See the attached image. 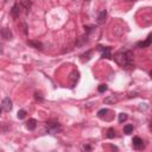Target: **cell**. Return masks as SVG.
Returning <instances> with one entry per match:
<instances>
[{
    "label": "cell",
    "mask_w": 152,
    "mask_h": 152,
    "mask_svg": "<svg viewBox=\"0 0 152 152\" xmlns=\"http://www.w3.org/2000/svg\"><path fill=\"white\" fill-rule=\"evenodd\" d=\"M114 59L115 62L123 68L132 65L133 62V54L132 51H121V52H117L114 55Z\"/></svg>",
    "instance_id": "obj_1"
},
{
    "label": "cell",
    "mask_w": 152,
    "mask_h": 152,
    "mask_svg": "<svg viewBox=\"0 0 152 152\" xmlns=\"http://www.w3.org/2000/svg\"><path fill=\"white\" fill-rule=\"evenodd\" d=\"M45 127H46V131L50 134H57V133H59L61 131H62V126L58 124L57 120H49V121H46Z\"/></svg>",
    "instance_id": "obj_2"
},
{
    "label": "cell",
    "mask_w": 152,
    "mask_h": 152,
    "mask_svg": "<svg viewBox=\"0 0 152 152\" xmlns=\"http://www.w3.org/2000/svg\"><path fill=\"white\" fill-rule=\"evenodd\" d=\"M110 113H113V112H110V110L107 109V108H102V109H100L99 112H97V117L100 119H104L106 121H109V120H112L113 117H114L113 114H110Z\"/></svg>",
    "instance_id": "obj_3"
},
{
    "label": "cell",
    "mask_w": 152,
    "mask_h": 152,
    "mask_svg": "<svg viewBox=\"0 0 152 152\" xmlns=\"http://www.w3.org/2000/svg\"><path fill=\"white\" fill-rule=\"evenodd\" d=\"M97 50L101 51V57L102 58H112V54H110V48L109 46H97Z\"/></svg>",
    "instance_id": "obj_4"
},
{
    "label": "cell",
    "mask_w": 152,
    "mask_h": 152,
    "mask_svg": "<svg viewBox=\"0 0 152 152\" xmlns=\"http://www.w3.org/2000/svg\"><path fill=\"white\" fill-rule=\"evenodd\" d=\"M0 36H1L4 39H12V37H13L11 30L7 29V27H4V29L0 30Z\"/></svg>",
    "instance_id": "obj_5"
},
{
    "label": "cell",
    "mask_w": 152,
    "mask_h": 152,
    "mask_svg": "<svg viewBox=\"0 0 152 152\" xmlns=\"http://www.w3.org/2000/svg\"><path fill=\"white\" fill-rule=\"evenodd\" d=\"M1 107L6 110V112H10V110L12 109V101L10 97H5L3 100V104H1Z\"/></svg>",
    "instance_id": "obj_6"
},
{
    "label": "cell",
    "mask_w": 152,
    "mask_h": 152,
    "mask_svg": "<svg viewBox=\"0 0 152 152\" xmlns=\"http://www.w3.org/2000/svg\"><path fill=\"white\" fill-rule=\"evenodd\" d=\"M106 17H107V11H106V10H104V11H101V12L99 13V16H97V18H96V23H97L99 25L105 24Z\"/></svg>",
    "instance_id": "obj_7"
},
{
    "label": "cell",
    "mask_w": 152,
    "mask_h": 152,
    "mask_svg": "<svg viewBox=\"0 0 152 152\" xmlns=\"http://www.w3.org/2000/svg\"><path fill=\"white\" fill-rule=\"evenodd\" d=\"M78 78H80V74H78V72H73L72 74H70L69 80H70V82H72V88H74V87L76 86Z\"/></svg>",
    "instance_id": "obj_8"
},
{
    "label": "cell",
    "mask_w": 152,
    "mask_h": 152,
    "mask_svg": "<svg viewBox=\"0 0 152 152\" xmlns=\"http://www.w3.org/2000/svg\"><path fill=\"white\" fill-rule=\"evenodd\" d=\"M27 45L32 46V48H35L37 50H43V48H44L43 44L40 42H38V40H27Z\"/></svg>",
    "instance_id": "obj_9"
},
{
    "label": "cell",
    "mask_w": 152,
    "mask_h": 152,
    "mask_svg": "<svg viewBox=\"0 0 152 152\" xmlns=\"http://www.w3.org/2000/svg\"><path fill=\"white\" fill-rule=\"evenodd\" d=\"M143 143H144L143 139L139 138V137H134V138H133V140H132L133 147H134V149H138V150L143 147Z\"/></svg>",
    "instance_id": "obj_10"
},
{
    "label": "cell",
    "mask_w": 152,
    "mask_h": 152,
    "mask_svg": "<svg viewBox=\"0 0 152 152\" xmlns=\"http://www.w3.org/2000/svg\"><path fill=\"white\" fill-rule=\"evenodd\" d=\"M20 10H22V6H20L19 4H16V5L12 6V8H11V13H12V16H13L14 18H18V17H19V14H20Z\"/></svg>",
    "instance_id": "obj_11"
},
{
    "label": "cell",
    "mask_w": 152,
    "mask_h": 152,
    "mask_svg": "<svg viewBox=\"0 0 152 152\" xmlns=\"http://www.w3.org/2000/svg\"><path fill=\"white\" fill-rule=\"evenodd\" d=\"M150 44H151V35H149L147 39L144 40V42H138V43H137V48H140V49L147 48V46H150Z\"/></svg>",
    "instance_id": "obj_12"
},
{
    "label": "cell",
    "mask_w": 152,
    "mask_h": 152,
    "mask_svg": "<svg viewBox=\"0 0 152 152\" xmlns=\"http://www.w3.org/2000/svg\"><path fill=\"white\" fill-rule=\"evenodd\" d=\"M37 127V120L36 119H30L26 123V128L29 131H33Z\"/></svg>",
    "instance_id": "obj_13"
},
{
    "label": "cell",
    "mask_w": 152,
    "mask_h": 152,
    "mask_svg": "<svg viewBox=\"0 0 152 152\" xmlns=\"http://www.w3.org/2000/svg\"><path fill=\"white\" fill-rule=\"evenodd\" d=\"M20 6H23L26 11H29V10L31 8L32 4H31V1H29V0H22V1H20Z\"/></svg>",
    "instance_id": "obj_14"
},
{
    "label": "cell",
    "mask_w": 152,
    "mask_h": 152,
    "mask_svg": "<svg viewBox=\"0 0 152 152\" xmlns=\"http://www.w3.org/2000/svg\"><path fill=\"white\" fill-rule=\"evenodd\" d=\"M115 136H117V131H115L114 128H109V130L107 131V138L113 139Z\"/></svg>",
    "instance_id": "obj_15"
},
{
    "label": "cell",
    "mask_w": 152,
    "mask_h": 152,
    "mask_svg": "<svg viewBox=\"0 0 152 152\" xmlns=\"http://www.w3.org/2000/svg\"><path fill=\"white\" fill-rule=\"evenodd\" d=\"M90 55H92V51H88V52H86V54H83L82 56H81V61L85 63V62H88V61L90 59Z\"/></svg>",
    "instance_id": "obj_16"
},
{
    "label": "cell",
    "mask_w": 152,
    "mask_h": 152,
    "mask_svg": "<svg viewBox=\"0 0 152 152\" xmlns=\"http://www.w3.org/2000/svg\"><path fill=\"white\" fill-rule=\"evenodd\" d=\"M132 132H133V126L132 125H126L124 127V133L125 134H131Z\"/></svg>",
    "instance_id": "obj_17"
},
{
    "label": "cell",
    "mask_w": 152,
    "mask_h": 152,
    "mask_svg": "<svg viewBox=\"0 0 152 152\" xmlns=\"http://www.w3.org/2000/svg\"><path fill=\"white\" fill-rule=\"evenodd\" d=\"M127 118H128V115H127L126 113H120V114H119V123L123 124L124 121L127 120Z\"/></svg>",
    "instance_id": "obj_18"
},
{
    "label": "cell",
    "mask_w": 152,
    "mask_h": 152,
    "mask_svg": "<svg viewBox=\"0 0 152 152\" xmlns=\"http://www.w3.org/2000/svg\"><path fill=\"white\" fill-rule=\"evenodd\" d=\"M107 89H108L107 85H100V86L97 87V90H99V93H105Z\"/></svg>",
    "instance_id": "obj_19"
},
{
    "label": "cell",
    "mask_w": 152,
    "mask_h": 152,
    "mask_svg": "<svg viewBox=\"0 0 152 152\" xmlns=\"http://www.w3.org/2000/svg\"><path fill=\"white\" fill-rule=\"evenodd\" d=\"M17 117H18V119H24L26 117V112L24 109H20L18 112V114H17Z\"/></svg>",
    "instance_id": "obj_20"
},
{
    "label": "cell",
    "mask_w": 152,
    "mask_h": 152,
    "mask_svg": "<svg viewBox=\"0 0 152 152\" xmlns=\"http://www.w3.org/2000/svg\"><path fill=\"white\" fill-rule=\"evenodd\" d=\"M105 102L106 104H115L117 102V99L113 96V97H106L105 99Z\"/></svg>",
    "instance_id": "obj_21"
},
{
    "label": "cell",
    "mask_w": 152,
    "mask_h": 152,
    "mask_svg": "<svg viewBox=\"0 0 152 152\" xmlns=\"http://www.w3.org/2000/svg\"><path fill=\"white\" fill-rule=\"evenodd\" d=\"M35 99L38 100V101H43L44 100V97H43V95H42V93H40V92H36L35 93Z\"/></svg>",
    "instance_id": "obj_22"
},
{
    "label": "cell",
    "mask_w": 152,
    "mask_h": 152,
    "mask_svg": "<svg viewBox=\"0 0 152 152\" xmlns=\"http://www.w3.org/2000/svg\"><path fill=\"white\" fill-rule=\"evenodd\" d=\"M82 150H90V146L89 145H83L82 146Z\"/></svg>",
    "instance_id": "obj_23"
},
{
    "label": "cell",
    "mask_w": 152,
    "mask_h": 152,
    "mask_svg": "<svg viewBox=\"0 0 152 152\" xmlns=\"http://www.w3.org/2000/svg\"><path fill=\"white\" fill-rule=\"evenodd\" d=\"M132 96H137V93H133V94H132V93H131V94L128 95V97H132Z\"/></svg>",
    "instance_id": "obj_24"
},
{
    "label": "cell",
    "mask_w": 152,
    "mask_h": 152,
    "mask_svg": "<svg viewBox=\"0 0 152 152\" xmlns=\"http://www.w3.org/2000/svg\"><path fill=\"white\" fill-rule=\"evenodd\" d=\"M1 112H3V107L0 106V114H1Z\"/></svg>",
    "instance_id": "obj_25"
},
{
    "label": "cell",
    "mask_w": 152,
    "mask_h": 152,
    "mask_svg": "<svg viewBox=\"0 0 152 152\" xmlns=\"http://www.w3.org/2000/svg\"><path fill=\"white\" fill-rule=\"evenodd\" d=\"M128 1H133L134 3V1H137V0H128Z\"/></svg>",
    "instance_id": "obj_26"
},
{
    "label": "cell",
    "mask_w": 152,
    "mask_h": 152,
    "mask_svg": "<svg viewBox=\"0 0 152 152\" xmlns=\"http://www.w3.org/2000/svg\"><path fill=\"white\" fill-rule=\"evenodd\" d=\"M86 1H90V0H86Z\"/></svg>",
    "instance_id": "obj_27"
}]
</instances>
